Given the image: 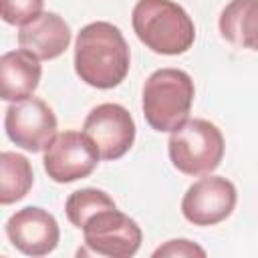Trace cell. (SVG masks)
I'll return each mask as SVG.
<instances>
[{"label": "cell", "mask_w": 258, "mask_h": 258, "mask_svg": "<svg viewBox=\"0 0 258 258\" xmlns=\"http://www.w3.org/2000/svg\"><path fill=\"white\" fill-rule=\"evenodd\" d=\"M224 135L206 119H187L171 131L167 153L171 165L185 175H208L224 159Z\"/></svg>", "instance_id": "277c9868"}, {"label": "cell", "mask_w": 258, "mask_h": 258, "mask_svg": "<svg viewBox=\"0 0 258 258\" xmlns=\"http://www.w3.org/2000/svg\"><path fill=\"white\" fill-rule=\"evenodd\" d=\"M101 155L91 137L83 131H62L44 149L42 165L56 183H71L93 173Z\"/></svg>", "instance_id": "8992f818"}, {"label": "cell", "mask_w": 258, "mask_h": 258, "mask_svg": "<svg viewBox=\"0 0 258 258\" xmlns=\"http://www.w3.org/2000/svg\"><path fill=\"white\" fill-rule=\"evenodd\" d=\"M153 256L155 258H159V256H171V258H179V256H206V250L202 248V246H198V244H194V242H189V240H169V242H165L163 246H159L155 252H153Z\"/></svg>", "instance_id": "e0dca14e"}, {"label": "cell", "mask_w": 258, "mask_h": 258, "mask_svg": "<svg viewBox=\"0 0 258 258\" xmlns=\"http://www.w3.org/2000/svg\"><path fill=\"white\" fill-rule=\"evenodd\" d=\"M83 133L97 145L101 159L113 161L123 157L135 141V121L119 103H103L91 109L83 123Z\"/></svg>", "instance_id": "ba28073f"}, {"label": "cell", "mask_w": 258, "mask_h": 258, "mask_svg": "<svg viewBox=\"0 0 258 258\" xmlns=\"http://www.w3.org/2000/svg\"><path fill=\"white\" fill-rule=\"evenodd\" d=\"M131 52L123 32L105 20L81 28L75 40V71L83 83L95 89H113L129 73Z\"/></svg>", "instance_id": "6da1fadb"}, {"label": "cell", "mask_w": 258, "mask_h": 258, "mask_svg": "<svg viewBox=\"0 0 258 258\" xmlns=\"http://www.w3.org/2000/svg\"><path fill=\"white\" fill-rule=\"evenodd\" d=\"M71 44V28L56 12H42L18 30V46L40 60L60 56Z\"/></svg>", "instance_id": "8fae6325"}, {"label": "cell", "mask_w": 258, "mask_h": 258, "mask_svg": "<svg viewBox=\"0 0 258 258\" xmlns=\"http://www.w3.org/2000/svg\"><path fill=\"white\" fill-rule=\"evenodd\" d=\"M0 4H2V20L6 24L24 26L42 14L44 0H0Z\"/></svg>", "instance_id": "2e32d148"}, {"label": "cell", "mask_w": 258, "mask_h": 258, "mask_svg": "<svg viewBox=\"0 0 258 258\" xmlns=\"http://www.w3.org/2000/svg\"><path fill=\"white\" fill-rule=\"evenodd\" d=\"M85 244L99 256L131 258L137 254L143 234L133 218L115 208H105L91 216L81 228Z\"/></svg>", "instance_id": "5b68a950"}, {"label": "cell", "mask_w": 258, "mask_h": 258, "mask_svg": "<svg viewBox=\"0 0 258 258\" xmlns=\"http://www.w3.org/2000/svg\"><path fill=\"white\" fill-rule=\"evenodd\" d=\"M236 185L222 177L210 175L187 187L181 200V214L194 226H214L230 218L236 208Z\"/></svg>", "instance_id": "9c48e42d"}, {"label": "cell", "mask_w": 258, "mask_h": 258, "mask_svg": "<svg viewBox=\"0 0 258 258\" xmlns=\"http://www.w3.org/2000/svg\"><path fill=\"white\" fill-rule=\"evenodd\" d=\"M131 24L135 36L157 54H183L196 40L194 20L173 0H137Z\"/></svg>", "instance_id": "7a4b0ae2"}, {"label": "cell", "mask_w": 258, "mask_h": 258, "mask_svg": "<svg viewBox=\"0 0 258 258\" xmlns=\"http://www.w3.org/2000/svg\"><path fill=\"white\" fill-rule=\"evenodd\" d=\"M40 75H42L40 58H36L32 52L24 48L4 52L0 58L2 99L8 103H16L32 97V93L40 83Z\"/></svg>", "instance_id": "7c38bea8"}, {"label": "cell", "mask_w": 258, "mask_h": 258, "mask_svg": "<svg viewBox=\"0 0 258 258\" xmlns=\"http://www.w3.org/2000/svg\"><path fill=\"white\" fill-rule=\"evenodd\" d=\"M218 28L230 44L258 52V0H230L220 14Z\"/></svg>", "instance_id": "4fadbf2b"}, {"label": "cell", "mask_w": 258, "mask_h": 258, "mask_svg": "<svg viewBox=\"0 0 258 258\" xmlns=\"http://www.w3.org/2000/svg\"><path fill=\"white\" fill-rule=\"evenodd\" d=\"M105 208H115V202L107 191L97 189V187L77 189L67 198V204H64L69 222L79 230L87 224V220L91 216H95L97 212H101Z\"/></svg>", "instance_id": "9a60e30c"}, {"label": "cell", "mask_w": 258, "mask_h": 258, "mask_svg": "<svg viewBox=\"0 0 258 258\" xmlns=\"http://www.w3.org/2000/svg\"><path fill=\"white\" fill-rule=\"evenodd\" d=\"M4 230L10 244L26 256H46L58 246L60 240L54 216L36 206L16 210L8 218Z\"/></svg>", "instance_id": "30bf717a"}, {"label": "cell", "mask_w": 258, "mask_h": 258, "mask_svg": "<svg viewBox=\"0 0 258 258\" xmlns=\"http://www.w3.org/2000/svg\"><path fill=\"white\" fill-rule=\"evenodd\" d=\"M4 129L12 143L26 151L38 153L56 137V117L42 99L28 97L6 109Z\"/></svg>", "instance_id": "52a82bcc"}, {"label": "cell", "mask_w": 258, "mask_h": 258, "mask_svg": "<svg viewBox=\"0 0 258 258\" xmlns=\"http://www.w3.org/2000/svg\"><path fill=\"white\" fill-rule=\"evenodd\" d=\"M34 173L30 161L14 151L0 153V204L10 206L20 202L32 187Z\"/></svg>", "instance_id": "5bb4252c"}, {"label": "cell", "mask_w": 258, "mask_h": 258, "mask_svg": "<svg viewBox=\"0 0 258 258\" xmlns=\"http://www.w3.org/2000/svg\"><path fill=\"white\" fill-rule=\"evenodd\" d=\"M194 81L181 69H157L153 71L141 95V107L145 121L159 133H171L187 121L194 103Z\"/></svg>", "instance_id": "3957f363"}]
</instances>
